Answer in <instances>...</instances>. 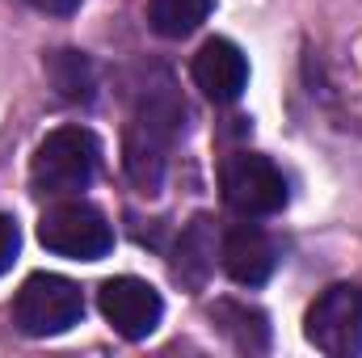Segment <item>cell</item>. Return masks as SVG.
<instances>
[{
    "instance_id": "6da1fadb",
    "label": "cell",
    "mask_w": 362,
    "mask_h": 358,
    "mask_svg": "<svg viewBox=\"0 0 362 358\" xmlns=\"http://www.w3.org/2000/svg\"><path fill=\"white\" fill-rule=\"evenodd\" d=\"M181 118H185V105L169 93V85L144 93L131 127H127V144H122V165H127V178L135 181L144 194H156L165 169H169V148L181 131Z\"/></svg>"
},
{
    "instance_id": "7a4b0ae2",
    "label": "cell",
    "mask_w": 362,
    "mask_h": 358,
    "mask_svg": "<svg viewBox=\"0 0 362 358\" xmlns=\"http://www.w3.org/2000/svg\"><path fill=\"white\" fill-rule=\"evenodd\" d=\"M97 165L101 144L89 127H59L38 144L30 161V181L38 194H81L97 178Z\"/></svg>"
},
{
    "instance_id": "3957f363",
    "label": "cell",
    "mask_w": 362,
    "mask_h": 358,
    "mask_svg": "<svg viewBox=\"0 0 362 358\" xmlns=\"http://www.w3.org/2000/svg\"><path fill=\"white\" fill-rule=\"evenodd\" d=\"M85 316V295L64 274H30L13 299V321L25 337H59Z\"/></svg>"
},
{
    "instance_id": "277c9868",
    "label": "cell",
    "mask_w": 362,
    "mask_h": 358,
    "mask_svg": "<svg viewBox=\"0 0 362 358\" xmlns=\"http://www.w3.org/2000/svg\"><path fill=\"white\" fill-rule=\"evenodd\" d=\"M308 342L329 358L362 354V287L358 282H333L316 295L303 321Z\"/></svg>"
},
{
    "instance_id": "5b68a950",
    "label": "cell",
    "mask_w": 362,
    "mask_h": 358,
    "mask_svg": "<svg viewBox=\"0 0 362 358\" xmlns=\"http://www.w3.org/2000/svg\"><path fill=\"white\" fill-rule=\"evenodd\" d=\"M219 185H223V202L245 219L278 215L291 198L282 169L262 152H232L219 169Z\"/></svg>"
},
{
    "instance_id": "8992f818",
    "label": "cell",
    "mask_w": 362,
    "mask_h": 358,
    "mask_svg": "<svg viewBox=\"0 0 362 358\" xmlns=\"http://www.w3.org/2000/svg\"><path fill=\"white\" fill-rule=\"evenodd\" d=\"M38 241L42 249L72 258V262H97L114 249V228L105 224V215L89 202H55L42 211L38 219Z\"/></svg>"
},
{
    "instance_id": "52a82bcc",
    "label": "cell",
    "mask_w": 362,
    "mask_h": 358,
    "mask_svg": "<svg viewBox=\"0 0 362 358\" xmlns=\"http://www.w3.org/2000/svg\"><path fill=\"white\" fill-rule=\"evenodd\" d=\"M97 308L101 316L110 321V329L127 342H144L156 333L160 316H165V299L152 282L144 278H131V274H118V278H105L97 287Z\"/></svg>"
},
{
    "instance_id": "ba28073f",
    "label": "cell",
    "mask_w": 362,
    "mask_h": 358,
    "mask_svg": "<svg viewBox=\"0 0 362 358\" xmlns=\"http://www.w3.org/2000/svg\"><path fill=\"white\" fill-rule=\"evenodd\" d=\"M194 85L219 105H232L249 89V59L232 38H206L194 55Z\"/></svg>"
},
{
    "instance_id": "9c48e42d",
    "label": "cell",
    "mask_w": 362,
    "mask_h": 358,
    "mask_svg": "<svg viewBox=\"0 0 362 358\" xmlns=\"http://www.w3.org/2000/svg\"><path fill=\"white\" fill-rule=\"evenodd\" d=\"M219 266L240 287H262L278 266V249L257 224H232L219 241Z\"/></svg>"
},
{
    "instance_id": "30bf717a",
    "label": "cell",
    "mask_w": 362,
    "mask_h": 358,
    "mask_svg": "<svg viewBox=\"0 0 362 358\" xmlns=\"http://www.w3.org/2000/svg\"><path fill=\"white\" fill-rule=\"evenodd\" d=\"M215 249H219V236H215V224L211 215H198L194 224H185L177 236V249H173V274L185 287H202L215 270Z\"/></svg>"
},
{
    "instance_id": "8fae6325",
    "label": "cell",
    "mask_w": 362,
    "mask_h": 358,
    "mask_svg": "<svg viewBox=\"0 0 362 358\" xmlns=\"http://www.w3.org/2000/svg\"><path fill=\"white\" fill-rule=\"evenodd\" d=\"M215 325L245 354H262L270 346V325H266V312L262 308H249V304H236V299H219L215 304Z\"/></svg>"
},
{
    "instance_id": "7c38bea8",
    "label": "cell",
    "mask_w": 362,
    "mask_h": 358,
    "mask_svg": "<svg viewBox=\"0 0 362 358\" xmlns=\"http://www.w3.org/2000/svg\"><path fill=\"white\" fill-rule=\"evenodd\" d=\"M47 81L64 101H93V93H97V72H93L89 55H81V51H51Z\"/></svg>"
},
{
    "instance_id": "4fadbf2b",
    "label": "cell",
    "mask_w": 362,
    "mask_h": 358,
    "mask_svg": "<svg viewBox=\"0 0 362 358\" xmlns=\"http://www.w3.org/2000/svg\"><path fill=\"white\" fill-rule=\"evenodd\" d=\"M215 0H148V21L160 38H185L211 17Z\"/></svg>"
},
{
    "instance_id": "5bb4252c",
    "label": "cell",
    "mask_w": 362,
    "mask_h": 358,
    "mask_svg": "<svg viewBox=\"0 0 362 358\" xmlns=\"http://www.w3.org/2000/svg\"><path fill=\"white\" fill-rule=\"evenodd\" d=\"M17 249H21V232L8 215H0V274L17 262Z\"/></svg>"
},
{
    "instance_id": "9a60e30c",
    "label": "cell",
    "mask_w": 362,
    "mask_h": 358,
    "mask_svg": "<svg viewBox=\"0 0 362 358\" xmlns=\"http://www.w3.org/2000/svg\"><path fill=\"white\" fill-rule=\"evenodd\" d=\"M25 4H34V8H42V13H55V17H68V13L81 8V0H25Z\"/></svg>"
}]
</instances>
